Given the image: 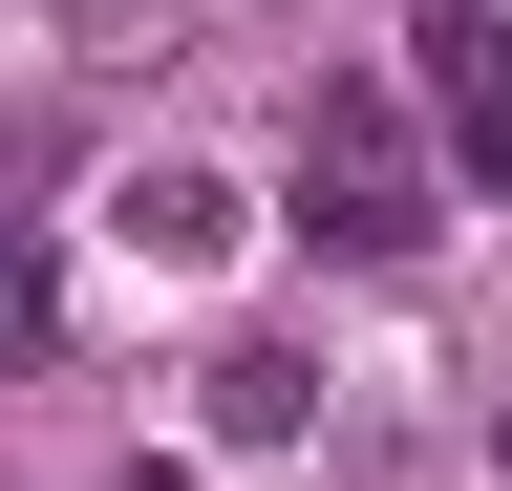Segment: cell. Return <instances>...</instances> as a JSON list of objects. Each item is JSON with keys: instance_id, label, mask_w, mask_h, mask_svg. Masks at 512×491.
<instances>
[{"instance_id": "1", "label": "cell", "mask_w": 512, "mask_h": 491, "mask_svg": "<svg viewBox=\"0 0 512 491\" xmlns=\"http://www.w3.org/2000/svg\"><path fill=\"white\" fill-rule=\"evenodd\" d=\"M299 235L320 257H427V150L384 86H320L299 107Z\"/></svg>"}, {"instance_id": "2", "label": "cell", "mask_w": 512, "mask_h": 491, "mask_svg": "<svg viewBox=\"0 0 512 491\" xmlns=\"http://www.w3.org/2000/svg\"><path fill=\"white\" fill-rule=\"evenodd\" d=\"M406 86H427L448 171H512V22H491V0H427V22H406Z\"/></svg>"}, {"instance_id": "3", "label": "cell", "mask_w": 512, "mask_h": 491, "mask_svg": "<svg viewBox=\"0 0 512 491\" xmlns=\"http://www.w3.org/2000/svg\"><path fill=\"white\" fill-rule=\"evenodd\" d=\"M299 427H320V363L299 342H235L214 363V449H299Z\"/></svg>"}, {"instance_id": "4", "label": "cell", "mask_w": 512, "mask_h": 491, "mask_svg": "<svg viewBox=\"0 0 512 491\" xmlns=\"http://www.w3.org/2000/svg\"><path fill=\"white\" fill-rule=\"evenodd\" d=\"M107 235H128V257H171V278H192V257L235 235V193H214V171H128V214H107Z\"/></svg>"}, {"instance_id": "5", "label": "cell", "mask_w": 512, "mask_h": 491, "mask_svg": "<svg viewBox=\"0 0 512 491\" xmlns=\"http://www.w3.org/2000/svg\"><path fill=\"white\" fill-rule=\"evenodd\" d=\"M128 491H192V470H128Z\"/></svg>"}]
</instances>
